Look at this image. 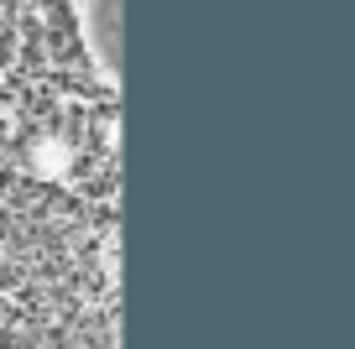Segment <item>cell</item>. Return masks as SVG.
Wrapping results in <instances>:
<instances>
[{
  "instance_id": "6da1fadb",
  "label": "cell",
  "mask_w": 355,
  "mask_h": 349,
  "mask_svg": "<svg viewBox=\"0 0 355 349\" xmlns=\"http://www.w3.org/2000/svg\"><path fill=\"white\" fill-rule=\"evenodd\" d=\"M89 0H0V349H115V94Z\"/></svg>"
}]
</instances>
